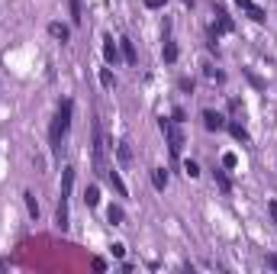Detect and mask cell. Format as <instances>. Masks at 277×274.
<instances>
[{"mask_svg":"<svg viewBox=\"0 0 277 274\" xmlns=\"http://www.w3.org/2000/svg\"><path fill=\"white\" fill-rule=\"evenodd\" d=\"M90 265H94V271H103V268H106V261H103V258H94Z\"/></svg>","mask_w":277,"mask_h":274,"instance_id":"cell-27","label":"cell"},{"mask_svg":"<svg viewBox=\"0 0 277 274\" xmlns=\"http://www.w3.org/2000/svg\"><path fill=\"white\" fill-rule=\"evenodd\" d=\"M106 220H110L113 226H123V220H126L123 207H119V204H110V207H106Z\"/></svg>","mask_w":277,"mask_h":274,"instance_id":"cell-13","label":"cell"},{"mask_svg":"<svg viewBox=\"0 0 277 274\" xmlns=\"http://www.w3.org/2000/svg\"><path fill=\"white\" fill-rule=\"evenodd\" d=\"M164 4H168V0H145V7H149V10H161Z\"/></svg>","mask_w":277,"mask_h":274,"instance_id":"cell-24","label":"cell"},{"mask_svg":"<svg viewBox=\"0 0 277 274\" xmlns=\"http://www.w3.org/2000/svg\"><path fill=\"white\" fill-rule=\"evenodd\" d=\"M49 35H52V39H58V42H68L71 39V29L65 26V23H49Z\"/></svg>","mask_w":277,"mask_h":274,"instance_id":"cell-9","label":"cell"},{"mask_svg":"<svg viewBox=\"0 0 277 274\" xmlns=\"http://www.w3.org/2000/svg\"><path fill=\"white\" fill-rule=\"evenodd\" d=\"M103 181L110 184L113 190H116V197H129V187H126V181L119 177V171H113V168H106V174H103Z\"/></svg>","mask_w":277,"mask_h":274,"instance_id":"cell-5","label":"cell"},{"mask_svg":"<svg viewBox=\"0 0 277 274\" xmlns=\"http://www.w3.org/2000/svg\"><path fill=\"white\" fill-rule=\"evenodd\" d=\"M119 52H123L126 65H139V52H136V45H132V39H119Z\"/></svg>","mask_w":277,"mask_h":274,"instance_id":"cell-8","label":"cell"},{"mask_svg":"<svg viewBox=\"0 0 277 274\" xmlns=\"http://www.w3.org/2000/svg\"><path fill=\"white\" fill-rule=\"evenodd\" d=\"M226 129L232 133V139H235V142H248V129H245L242 123H235V120H232V123H226Z\"/></svg>","mask_w":277,"mask_h":274,"instance_id":"cell-14","label":"cell"},{"mask_svg":"<svg viewBox=\"0 0 277 274\" xmlns=\"http://www.w3.org/2000/svg\"><path fill=\"white\" fill-rule=\"evenodd\" d=\"M268 213H271V220H274V226H277V200H268Z\"/></svg>","mask_w":277,"mask_h":274,"instance_id":"cell-23","label":"cell"},{"mask_svg":"<svg viewBox=\"0 0 277 274\" xmlns=\"http://www.w3.org/2000/svg\"><path fill=\"white\" fill-rule=\"evenodd\" d=\"M203 126H207V133H219V129H226V116L216 110H203Z\"/></svg>","mask_w":277,"mask_h":274,"instance_id":"cell-4","label":"cell"},{"mask_svg":"<svg viewBox=\"0 0 277 274\" xmlns=\"http://www.w3.org/2000/svg\"><path fill=\"white\" fill-rule=\"evenodd\" d=\"M68 4H71V23L78 26V23L84 20V16H81V0H68Z\"/></svg>","mask_w":277,"mask_h":274,"instance_id":"cell-19","label":"cell"},{"mask_svg":"<svg viewBox=\"0 0 277 274\" xmlns=\"http://www.w3.org/2000/svg\"><path fill=\"white\" fill-rule=\"evenodd\" d=\"M238 7H242V10H245V13H248L251 20H255V23H264V20H268V13H264V7H258L255 0H238Z\"/></svg>","mask_w":277,"mask_h":274,"instance_id":"cell-6","label":"cell"},{"mask_svg":"<svg viewBox=\"0 0 277 274\" xmlns=\"http://www.w3.org/2000/svg\"><path fill=\"white\" fill-rule=\"evenodd\" d=\"M223 165H226V168H235V165H238L235 152H226V155H223Z\"/></svg>","mask_w":277,"mask_h":274,"instance_id":"cell-22","label":"cell"},{"mask_svg":"<svg viewBox=\"0 0 277 274\" xmlns=\"http://www.w3.org/2000/svg\"><path fill=\"white\" fill-rule=\"evenodd\" d=\"M213 181H216V187H219L223 194H232V181L226 177V171H223V168H213Z\"/></svg>","mask_w":277,"mask_h":274,"instance_id":"cell-11","label":"cell"},{"mask_svg":"<svg viewBox=\"0 0 277 274\" xmlns=\"http://www.w3.org/2000/svg\"><path fill=\"white\" fill-rule=\"evenodd\" d=\"M113 255L123 258V255H126V245H123V242H113Z\"/></svg>","mask_w":277,"mask_h":274,"instance_id":"cell-25","label":"cell"},{"mask_svg":"<svg viewBox=\"0 0 277 274\" xmlns=\"http://www.w3.org/2000/svg\"><path fill=\"white\" fill-rule=\"evenodd\" d=\"M100 87H103V90H113V87H116V78H113L110 68H100Z\"/></svg>","mask_w":277,"mask_h":274,"instance_id":"cell-17","label":"cell"},{"mask_svg":"<svg viewBox=\"0 0 277 274\" xmlns=\"http://www.w3.org/2000/svg\"><path fill=\"white\" fill-rule=\"evenodd\" d=\"M116 158H119V165H132V149H129L126 139L116 142Z\"/></svg>","mask_w":277,"mask_h":274,"instance_id":"cell-12","label":"cell"},{"mask_svg":"<svg viewBox=\"0 0 277 274\" xmlns=\"http://www.w3.org/2000/svg\"><path fill=\"white\" fill-rule=\"evenodd\" d=\"M177 87L184 90V94H194V81H190V78H180V81H177Z\"/></svg>","mask_w":277,"mask_h":274,"instance_id":"cell-21","label":"cell"},{"mask_svg":"<svg viewBox=\"0 0 277 274\" xmlns=\"http://www.w3.org/2000/svg\"><path fill=\"white\" fill-rule=\"evenodd\" d=\"M235 29V23H232V16L226 13V7H216V23H213V29H210V35L213 39H219V35H226V32H232Z\"/></svg>","mask_w":277,"mask_h":274,"instance_id":"cell-3","label":"cell"},{"mask_svg":"<svg viewBox=\"0 0 277 274\" xmlns=\"http://www.w3.org/2000/svg\"><path fill=\"white\" fill-rule=\"evenodd\" d=\"M71 116H75V100L65 97L62 103H58L55 120H52V126H49V145H52V152L62 149V139L68 136V129H71Z\"/></svg>","mask_w":277,"mask_h":274,"instance_id":"cell-1","label":"cell"},{"mask_svg":"<svg viewBox=\"0 0 277 274\" xmlns=\"http://www.w3.org/2000/svg\"><path fill=\"white\" fill-rule=\"evenodd\" d=\"M23 200H26L29 216H39V204H35V194H32V190H23Z\"/></svg>","mask_w":277,"mask_h":274,"instance_id":"cell-18","label":"cell"},{"mask_svg":"<svg viewBox=\"0 0 277 274\" xmlns=\"http://www.w3.org/2000/svg\"><path fill=\"white\" fill-rule=\"evenodd\" d=\"M161 55H164V62H168V65H174V62H177V55H180V52H177V42L171 39V35L164 39V49H161Z\"/></svg>","mask_w":277,"mask_h":274,"instance_id":"cell-10","label":"cell"},{"mask_svg":"<svg viewBox=\"0 0 277 274\" xmlns=\"http://www.w3.org/2000/svg\"><path fill=\"white\" fill-rule=\"evenodd\" d=\"M152 187L155 190H164L168 187V171L164 168H152Z\"/></svg>","mask_w":277,"mask_h":274,"instance_id":"cell-15","label":"cell"},{"mask_svg":"<svg viewBox=\"0 0 277 274\" xmlns=\"http://www.w3.org/2000/svg\"><path fill=\"white\" fill-rule=\"evenodd\" d=\"M264 265H268L271 271H277V255H268V258H264Z\"/></svg>","mask_w":277,"mask_h":274,"instance_id":"cell-26","label":"cell"},{"mask_svg":"<svg viewBox=\"0 0 277 274\" xmlns=\"http://www.w3.org/2000/svg\"><path fill=\"white\" fill-rule=\"evenodd\" d=\"M184 4H187V7H194V0H184Z\"/></svg>","mask_w":277,"mask_h":274,"instance_id":"cell-28","label":"cell"},{"mask_svg":"<svg viewBox=\"0 0 277 274\" xmlns=\"http://www.w3.org/2000/svg\"><path fill=\"white\" fill-rule=\"evenodd\" d=\"M184 174L187 177H200V165L197 161H184Z\"/></svg>","mask_w":277,"mask_h":274,"instance_id":"cell-20","label":"cell"},{"mask_svg":"<svg viewBox=\"0 0 277 274\" xmlns=\"http://www.w3.org/2000/svg\"><path fill=\"white\" fill-rule=\"evenodd\" d=\"M103 58H106V65H116L119 58H123V52H119V45L110 39V35L103 39Z\"/></svg>","mask_w":277,"mask_h":274,"instance_id":"cell-7","label":"cell"},{"mask_svg":"<svg viewBox=\"0 0 277 274\" xmlns=\"http://www.w3.org/2000/svg\"><path fill=\"white\" fill-rule=\"evenodd\" d=\"M84 204H87V207H97L100 204V187L97 184H90L87 190H84Z\"/></svg>","mask_w":277,"mask_h":274,"instance_id":"cell-16","label":"cell"},{"mask_svg":"<svg viewBox=\"0 0 277 274\" xmlns=\"http://www.w3.org/2000/svg\"><path fill=\"white\" fill-rule=\"evenodd\" d=\"M158 129L164 133V139H168V149H171V158H177L180 155V149H184V133L177 129V123L174 120H168V116H161L158 120Z\"/></svg>","mask_w":277,"mask_h":274,"instance_id":"cell-2","label":"cell"}]
</instances>
